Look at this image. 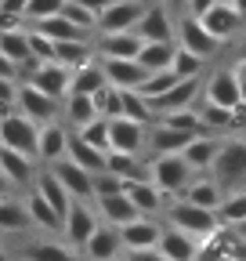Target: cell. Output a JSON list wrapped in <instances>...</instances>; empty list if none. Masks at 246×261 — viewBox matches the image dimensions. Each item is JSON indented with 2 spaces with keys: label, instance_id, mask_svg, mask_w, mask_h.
I'll use <instances>...</instances> for the list:
<instances>
[{
  "label": "cell",
  "instance_id": "cell-1",
  "mask_svg": "<svg viewBox=\"0 0 246 261\" xmlns=\"http://www.w3.org/2000/svg\"><path fill=\"white\" fill-rule=\"evenodd\" d=\"M163 225H174L181 228V232H189L196 236L199 243L213 240L221 232V221H218V211H210V207H199L192 200H184V196H174V200L163 207Z\"/></svg>",
  "mask_w": 246,
  "mask_h": 261
},
{
  "label": "cell",
  "instance_id": "cell-2",
  "mask_svg": "<svg viewBox=\"0 0 246 261\" xmlns=\"http://www.w3.org/2000/svg\"><path fill=\"white\" fill-rule=\"evenodd\" d=\"M210 174L218 178V185L225 192L246 189V135H225L221 138V152L213 160Z\"/></svg>",
  "mask_w": 246,
  "mask_h": 261
},
{
  "label": "cell",
  "instance_id": "cell-3",
  "mask_svg": "<svg viewBox=\"0 0 246 261\" xmlns=\"http://www.w3.org/2000/svg\"><path fill=\"white\" fill-rule=\"evenodd\" d=\"M148 178L163 189V196L174 200V196H181L184 189H189L196 171L189 167V160H184L181 152H156V156H148Z\"/></svg>",
  "mask_w": 246,
  "mask_h": 261
},
{
  "label": "cell",
  "instance_id": "cell-4",
  "mask_svg": "<svg viewBox=\"0 0 246 261\" xmlns=\"http://www.w3.org/2000/svg\"><path fill=\"white\" fill-rule=\"evenodd\" d=\"M0 145L18 149V152H25V156L40 160V156H37V145H40V123L29 120V116L18 113V109L4 113V116H0Z\"/></svg>",
  "mask_w": 246,
  "mask_h": 261
},
{
  "label": "cell",
  "instance_id": "cell-5",
  "mask_svg": "<svg viewBox=\"0 0 246 261\" xmlns=\"http://www.w3.org/2000/svg\"><path fill=\"white\" fill-rule=\"evenodd\" d=\"M11 254H15V261H83V257H80V250H76L73 243L62 240V232H58V236L22 240Z\"/></svg>",
  "mask_w": 246,
  "mask_h": 261
},
{
  "label": "cell",
  "instance_id": "cell-6",
  "mask_svg": "<svg viewBox=\"0 0 246 261\" xmlns=\"http://www.w3.org/2000/svg\"><path fill=\"white\" fill-rule=\"evenodd\" d=\"M174 40H177V47L192 51V55H199V58H213V55L221 51V40L213 37V33H210L196 15H189V11L177 15V33H174Z\"/></svg>",
  "mask_w": 246,
  "mask_h": 261
},
{
  "label": "cell",
  "instance_id": "cell-7",
  "mask_svg": "<svg viewBox=\"0 0 246 261\" xmlns=\"http://www.w3.org/2000/svg\"><path fill=\"white\" fill-rule=\"evenodd\" d=\"M98 225H102V218H98L95 207H90V200H73L69 211H66V218H62V240L73 243V247L80 250Z\"/></svg>",
  "mask_w": 246,
  "mask_h": 261
},
{
  "label": "cell",
  "instance_id": "cell-8",
  "mask_svg": "<svg viewBox=\"0 0 246 261\" xmlns=\"http://www.w3.org/2000/svg\"><path fill=\"white\" fill-rule=\"evenodd\" d=\"M18 113H25L29 120H37V123H47V120H58L62 116V102L51 94H44L40 87H33L29 80L18 84V102H15Z\"/></svg>",
  "mask_w": 246,
  "mask_h": 261
},
{
  "label": "cell",
  "instance_id": "cell-9",
  "mask_svg": "<svg viewBox=\"0 0 246 261\" xmlns=\"http://www.w3.org/2000/svg\"><path fill=\"white\" fill-rule=\"evenodd\" d=\"M203 98L213 106H225V109H242V94H239V76L235 69H213L206 80H203ZM246 113V109H242Z\"/></svg>",
  "mask_w": 246,
  "mask_h": 261
},
{
  "label": "cell",
  "instance_id": "cell-10",
  "mask_svg": "<svg viewBox=\"0 0 246 261\" xmlns=\"http://www.w3.org/2000/svg\"><path fill=\"white\" fill-rule=\"evenodd\" d=\"M69 135H73V127L62 120V116L40 123V145H37V156H40L44 167H51V163H58V160H66V152H69Z\"/></svg>",
  "mask_w": 246,
  "mask_h": 261
},
{
  "label": "cell",
  "instance_id": "cell-11",
  "mask_svg": "<svg viewBox=\"0 0 246 261\" xmlns=\"http://www.w3.org/2000/svg\"><path fill=\"white\" fill-rule=\"evenodd\" d=\"M134 33L141 40H174V33H177V18L167 4H145Z\"/></svg>",
  "mask_w": 246,
  "mask_h": 261
},
{
  "label": "cell",
  "instance_id": "cell-12",
  "mask_svg": "<svg viewBox=\"0 0 246 261\" xmlns=\"http://www.w3.org/2000/svg\"><path fill=\"white\" fill-rule=\"evenodd\" d=\"M25 80L33 84V87H40L44 94L58 98V102H66L69 84H73V69H69V65H62V62H40Z\"/></svg>",
  "mask_w": 246,
  "mask_h": 261
},
{
  "label": "cell",
  "instance_id": "cell-13",
  "mask_svg": "<svg viewBox=\"0 0 246 261\" xmlns=\"http://www.w3.org/2000/svg\"><path fill=\"white\" fill-rule=\"evenodd\" d=\"M145 135H148V123L127 120V116H112L109 120V149L116 152H145Z\"/></svg>",
  "mask_w": 246,
  "mask_h": 261
},
{
  "label": "cell",
  "instance_id": "cell-14",
  "mask_svg": "<svg viewBox=\"0 0 246 261\" xmlns=\"http://www.w3.org/2000/svg\"><path fill=\"white\" fill-rule=\"evenodd\" d=\"M123 254V240H119V228L102 221L95 232H90V240L80 247V257L83 261H112Z\"/></svg>",
  "mask_w": 246,
  "mask_h": 261
},
{
  "label": "cell",
  "instance_id": "cell-15",
  "mask_svg": "<svg viewBox=\"0 0 246 261\" xmlns=\"http://www.w3.org/2000/svg\"><path fill=\"white\" fill-rule=\"evenodd\" d=\"M160 236H163V221H160V218H148V214H138L134 221L119 225V240H123V250L160 247Z\"/></svg>",
  "mask_w": 246,
  "mask_h": 261
},
{
  "label": "cell",
  "instance_id": "cell-16",
  "mask_svg": "<svg viewBox=\"0 0 246 261\" xmlns=\"http://www.w3.org/2000/svg\"><path fill=\"white\" fill-rule=\"evenodd\" d=\"M199 22H203L221 44H228V40H235L239 33H242V22H246V18L228 4V0H218V4H213L206 15H199Z\"/></svg>",
  "mask_w": 246,
  "mask_h": 261
},
{
  "label": "cell",
  "instance_id": "cell-17",
  "mask_svg": "<svg viewBox=\"0 0 246 261\" xmlns=\"http://www.w3.org/2000/svg\"><path fill=\"white\" fill-rule=\"evenodd\" d=\"M123 192L131 196V203L138 207V214L160 218V214H163V207H167L163 189L152 181V178H131V181H123Z\"/></svg>",
  "mask_w": 246,
  "mask_h": 261
},
{
  "label": "cell",
  "instance_id": "cell-18",
  "mask_svg": "<svg viewBox=\"0 0 246 261\" xmlns=\"http://www.w3.org/2000/svg\"><path fill=\"white\" fill-rule=\"evenodd\" d=\"M37 163L40 160H33V156H25V152H18V149H8V145H0V174H8L11 178V185L22 192V189H29L37 181Z\"/></svg>",
  "mask_w": 246,
  "mask_h": 261
},
{
  "label": "cell",
  "instance_id": "cell-19",
  "mask_svg": "<svg viewBox=\"0 0 246 261\" xmlns=\"http://www.w3.org/2000/svg\"><path fill=\"white\" fill-rule=\"evenodd\" d=\"M192 138H196L192 130H177V127H170L163 120H152L148 135H145V152H152V156L156 152H181Z\"/></svg>",
  "mask_w": 246,
  "mask_h": 261
},
{
  "label": "cell",
  "instance_id": "cell-20",
  "mask_svg": "<svg viewBox=\"0 0 246 261\" xmlns=\"http://www.w3.org/2000/svg\"><path fill=\"white\" fill-rule=\"evenodd\" d=\"M51 171L58 174L62 185L69 189L73 200H95V174L83 171L80 163H73L69 156H66V160H58V163H51Z\"/></svg>",
  "mask_w": 246,
  "mask_h": 261
},
{
  "label": "cell",
  "instance_id": "cell-21",
  "mask_svg": "<svg viewBox=\"0 0 246 261\" xmlns=\"http://www.w3.org/2000/svg\"><path fill=\"white\" fill-rule=\"evenodd\" d=\"M196 98H203V76H184L167 94H160L152 106H156V116H160V113H174V109H192Z\"/></svg>",
  "mask_w": 246,
  "mask_h": 261
},
{
  "label": "cell",
  "instance_id": "cell-22",
  "mask_svg": "<svg viewBox=\"0 0 246 261\" xmlns=\"http://www.w3.org/2000/svg\"><path fill=\"white\" fill-rule=\"evenodd\" d=\"M141 37L134 29H119V33H98L95 37V51L98 58H138L141 51Z\"/></svg>",
  "mask_w": 246,
  "mask_h": 261
},
{
  "label": "cell",
  "instance_id": "cell-23",
  "mask_svg": "<svg viewBox=\"0 0 246 261\" xmlns=\"http://www.w3.org/2000/svg\"><path fill=\"white\" fill-rule=\"evenodd\" d=\"M22 203H25V214H29V225L37 228V232H62V214L44 200V196L29 185L22 189Z\"/></svg>",
  "mask_w": 246,
  "mask_h": 261
},
{
  "label": "cell",
  "instance_id": "cell-24",
  "mask_svg": "<svg viewBox=\"0 0 246 261\" xmlns=\"http://www.w3.org/2000/svg\"><path fill=\"white\" fill-rule=\"evenodd\" d=\"M145 11V0H116L98 15V33H119V29H134Z\"/></svg>",
  "mask_w": 246,
  "mask_h": 261
},
{
  "label": "cell",
  "instance_id": "cell-25",
  "mask_svg": "<svg viewBox=\"0 0 246 261\" xmlns=\"http://www.w3.org/2000/svg\"><path fill=\"white\" fill-rule=\"evenodd\" d=\"M199 240L189 236V232H181V228L174 225H163V236H160V254L167 261H199Z\"/></svg>",
  "mask_w": 246,
  "mask_h": 261
},
{
  "label": "cell",
  "instance_id": "cell-26",
  "mask_svg": "<svg viewBox=\"0 0 246 261\" xmlns=\"http://www.w3.org/2000/svg\"><path fill=\"white\" fill-rule=\"evenodd\" d=\"M221 138L225 135H196L189 145L181 149V156L189 160V167L196 171V174H203V171H210L213 167V160H218V152H221Z\"/></svg>",
  "mask_w": 246,
  "mask_h": 261
},
{
  "label": "cell",
  "instance_id": "cell-27",
  "mask_svg": "<svg viewBox=\"0 0 246 261\" xmlns=\"http://www.w3.org/2000/svg\"><path fill=\"white\" fill-rule=\"evenodd\" d=\"M199 120H203V130L206 135H232V130L246 120L242 109H225V106H213L203 98V106H199Z\"/></svg>",
  "mask_w": 246,
  "mask_h": 261
},
{
  "label": "cell",
  "instance_id": "cell-28",
  "mask_svg": "<svg viewBox=\"0 0 246 261\" xmlns=\"http://www.w3.org/2000/svg\"><path fill=\"white\" fill-rule=\"evenodd\" d=\"M102 69L112 87H141V80L148 76V69L138 58H102Z\"/></svg>",
  "mask_w": 246,
  "mask_h": 261
},
{
  "label": "cell",
  "instance_id": "cell-29",
  "mask_svg": "<svg viewBox=\"0 0 246 261\" xmlns=\"http://www.w3.org/2000/svg\"><path fill=\"white\" fill-rule=\"evenodd\" d=\"M90 203H95V211H98L102 221H109V225H116V228L138 218V207L131 203L127 192H109V196H98V200H90Z\"/></svg>",
  "mask_w": 246,
  "mask_h": 261
},
{
  "label": "cell",
  "instance_id": "cell-30",
  "mask_svg": "<svg viewBox=\"0 0 246 261\" xmlns=\"http://www.w3.org/2000/svg\"><path fill=\"white\" fill-rule=\"evenodd\" d=\"M29 214H25V203H22V192L15 196H4L0 200V236H25L29 232Z\"/></svg>",
  "mask_w": 246,
  "mask_h": 261
},
{
  "label": "cell",
  "instance_id": "cell-31",
  "mask_svg": "<svg viewBox=\"0 0 246 261\" xmlns=\"http://www.w3.org/2000/svg\"><path fill=\"white\" fill-rule=\"evenodd\" d=\"M181 196H184V200H192V203H199V207L218 211V203L225 200V189L218 185V178H213L210 171H203V174H196V178L189 181V189H184Z\"/></svg>",
  "mask_w": 246,
  "mask_h": 261
},
{
  "label": "cell",
  "instance_id": "cell-32",
  "mask_svg": "<svg viewBox=\"0 0 246 261\" xmlns=\"http://www.w3.org/2000/svg\"><path fill=\"white\" fill-rule=\"evenodd\" d=\"M33 189L44 196V200H47V203H51V207H54L62 218H66V211H69V203H73V196H69V189H66V185L58 181V174H54L51 167H44V171L37 174Z\"/></svg>",
  "mask_w": 246,
  "mask_h": 261
},
{
  "label": "cell",
  "instance_id": "cell-33",
  "mask_svg": "<svg viewBox=\"0 0 246 261\" xmlns=\"http://www.w3.org/2000/svg\"><path fill=\"white\" fill-rule=\"evenodd\" d=\"M95 116H98V109H95V98H90V94H80V91L66 94V102H62V120H66L73 130H80L83 123H90Z\"/></svg>",
  "mask_w": 246,
  "mask_h": 261
},
{
  "label": "cell",
  "instance_id": "cell-34",
  "mask_svg": "<svg viewBox=\"0 0 246 261\" xmlns=\"http://www.w3.org/2000/svg\"><path fill=\"white\" fill-rule=\"evenodd\" d=\"M105 171L119 174L123 181L148 178V160H141L138 152H116V149H109V152H105Z\"/></svg>",
  "mask_w": 246,
  "mask_h": 261
},
{
  "label": "cell",
  "instance_id": "cell-35",
  "mask_svg": "<svg viewBox=\"0 0 246 261\" xmlns=\"http://www.w3.org/2000/svg\"><path fill=\"white\" fill-rule=\"evenodd\" d=\"M73 163H80L83 171H90V174H98V171H105V149H98V145H90V142H83L76 130L69 135V152H66Z\"/></svg>",
  "mask_w": 246,
  "mask_h": 261
},
{
  "label": "cell",
  "instance_id": "cell-36",
  "mask_svg": "<svg viewBox=\"0 0 246 261\" xmlns=\"http://www.w3.org/2000/svg\"><path fill=\"white\" fill-rule=\"evenodd\" d=\"M174 51H177V44H174V40H145V44H141V51H138V62L145 65L148 73H160V69H170Z\"/></svg>",
  "mask_w": 246,
  "mask_h": 261
},
{
  "label": "cell",
  "instance_id": "cell-37",
  "mask_svg": "<svg viewBox=\"0 0 246 261\" xmlns=\"http://www.w3.org/2000/svg\"><path fill=\"white\" fill-rule=\"evenodd\" d=\"M90 58H98L95 40H58L54 44V62L69 65V69H80V65H87Z\"/></svg>",
  "mask_w": 246,
  "mask_h": 261
},
{
  "label": "cell",
  "instance_id": "cell-38",
  "mask_svg": "<svg viewBox=\"0 0 246 261\" xmlns=\"http://www.w3.org/2000/svg\"><path fill=\"white\" fill-rule=\"evenodd\" d=\"M105 69H102V58H90L87 65H80V69H73V84L69 91H80V94H95L98 87H105Z\"/></svg>",
  "mask_w": 246,
  "mask_h": 261
},
{
  "label": "cell",
  "instance_id": "cell-39",
  "mask_svg": "<svg viewBox=\"0 0 246 261\" xmlns=\"http://www.w3.org/2000/svg\"><path fill=\"white\" fill-rule=\"evenodd\" d=\"M119 91H123V116L127 120H138V123L156 120V106H152L141 91H134V87H119Z\"/></svg>",
  "mask_w": 246,
  "mask_h": 261
},
{
  "label": "cell",
  "instance_id": "cell-40",
  "mask_svg": "<svg viewBox=\"0 0 246 261\" xmlns=\"http://www.w3.org/2000/svg\"><path fill=\"white\" fill-rule=\"evenodd\" d=\"M90 98H95V109H98V116H105V120L123 116V91H119V87L105 84V87H98Z\"/></svg>",
  "mask_w": 246,
  "mask_h": 261
},
{
  "label": "cell",
  "instance_id": "cell-41",
  "mask_svg": "<svg viewBox=\"0 0 246 261\" xmlns=\"http://www.w3.org/2000/svg\"><path fill=\"white\" fill-rule=\"evenodd\" d=\"M246 218V189H235V192H225V200L218 203V221L221 225H235Z\"/></svg>",
  "mask_w": 246,
  "mask_h": 261
},
{
  "label": "cell",
  "instance_id": "cell-42",
  "mask_svg": "<svg viewBox=\"0 0 246 261\" xmlns=\"http://www.w3.org/2000/svg\"><path fill=\"white\" fill-rule=\"evenodd\" d=\"M177 80H181V76H177L174 69H160V73H148V76L141 80V87H134V91H141L148 102H156V98H160V94H167Z\"/></svg>",
  "mask_w": 246,
  "mask_h": 261
},
{
  "label": "cell",
  "instance_id": "cell-43",
  "mask_svg": "<svg viewBox=\"0 0 246 261\" xmlns=\"http://www.w3.org/2000/svg\"><path fill=\"white\" fill-rule=\"evenodd\" d=\"M156 120L177 127V130H192V135H203V120H199V109H174V113H160Z\"/></svg>",
  "mask_w": 246,
  "mask_h": 261
},
{
  "label": "cell",
  "instance_id": "cell-44",
  "mask_svg": "<svg viewBox=\"0 0 246 261\" xmlns=\"http://www.w3.org/2000/svg\"><path fill=\"white\" fill-rule=\"evenodd\" d=\"M203 65H206V58H199V55H192V51L177 47V51H174V62H170V69L184 80V76H203Z\"/></svg>",
  "mask_w": 246,
  "mask_h": 261
},
{
  "label": "cell",
  "instance_id": "cell-45",
  "mask_svg": "<svg viewBox=\"0 0 246 261\" xmlns=\"http://www.w3.org/2000/svg\"><path fill=\"white\" fill-rule=\"evenodd\" d=\"M76 135H80L83 142H90V145H98V149L109 152V120H105V116H95L90 123H83Z\"/></svg>",
  "mask_w": 246,
  "mask_h": 261
},
{
  "label": "cell",
  "instance_id": "cell-46",
  "mask_svg": "<svg viewBox=\"0 0 246 261\" xmlns=\"http://www.w3.org/2000/svg\"><path fill=\"white\" fill-rule=\"evenodd\" d=\"M66 0H29L25 4V22H40V18H51V15H62Z\"/></svg>",
  "mask_w": 246,
  "mask_h": 261
},
{
  "label": "cell",
  "instance_id": "cell-47",
  "mask_svg": "<svg viewBox=\"0 0 246 261\" xmlns=\"http://www.w3.org/2000/svg\"><path fill=\"white\" fill-rule=\"evenodd\" d=\"M29 29V25H25ZM29 47H33V58L37 62H54V40L44 37L40 29H29Z\"/></svg>",
  "mask_w": 246,
  "mask_h": 261
},
{
  "label": "cell",
  "instance_id": "cell-48",
  "mask_svg": "<svg viewBox=\"0 0 246 261\" xmlns=\"http://www.w3.org/2000/svg\"><path fill=\"white\" fill-rule=\"evenodd\" d=\"M18 76H0V113H11L18 102Z\"/></svg>",
  "mask_w": 246,
  "mask_h": 261
},
{
  "label": "cell",
  "instance_id": "cell-49",
  "mask_svg": "<svg viewBox=\"0 0 246 261\" xmlns=\"http://www.w3.org/2000/svg\"><path fill=\"white\" fill-rule=\"evenodd\" d=\"M109 192H123V178L112 174V171H98L95 174V200L98 196H109Z\"/></svg>",
  "mask_w": 246,
  "mask_h": 261
},
{
  "label": "cell",
  "instance_id": "cell-50",
  "mask_svg": "<svg viewBox=\"0 0 246 261\" xmlns=\"http://www.w3.org/2000/svg\"><path fill=\"white\" fill-rule=\"evenodd\" d=\"M119 257H123V261H167V257L160 254V247H141V250H123Z\"/></svg>",
  "mask_w": 246,
  "mask_h": 261
},
{
  "label": "cell",
  "instance_id": "cell-51",
  "mask_svg": "<svg viewBox=\"0 0 246 261\" xmlns=\"http://www.w3.org/2000/svg\"><path fill=\"white\" fill-rule=\"evenodd\" d=\"M213 4H218V0H189V4H184V11L199 18V15H206V11H210Z\"/></svg>",
  "mask_w": 246,
  "mask_h": 261
},
{
  "label": "cell",
  "instance_id": "cell-52",
  "mask_svg": "<svg viewBox=\"0 0 246 261\" xmlns=\"http://www.w3.org/2000/svg\"><path fill=\"white\" fill-rule=\"evenodd\" d=\"M0 76H18V65H15L4 51H0ZM18 80H22V76H18Z\"/></svg>",
  "mask_w": 246,
  "mask_h": 261
},
{
  "label": "cell",
  "instance_id": "cell-53",
  "mask_svg": "<svg viewBox=\"0 0 246 261\" xmlns=\"http://www.w3.org/2000/svg\"><path fill=\"white\" fill-rule=\"evenodd\" d=\"M76 4H83L87 11H95V15H102L109 4H116V0H76Z\"/></svg>",
  "mask_w": 246,
  "mask_h": 261
},
{
  "label": "cell",
  "instance_id": "cell-54",
  "mask_svg": "<svg viewBox=\"0 0 246 261\" xmlns=\"http://www.w3.org/2000/svg\"><path fill=\"white\" fill-rule=\"evenodd\" d=\"M15 192H18V189L11 185V178H8V174H0V200H4V196H15Z\"/></svg>",
  "mask_w": 246,
  "mask_h": 261
},
{
  "label": "cell",
  "instance_id": "cell-55",
  "mask_svg": "<svg viewBox=\"0 0 246 261\" xmlns=\"http://www.w3.org/2000/svg\"><path fill=\"white\" fill-rule=\"evenodd\" d=\"M160 4H167V8H170L174 15H181V11H184V4H189V0H160Z\"/></svg>",
  "mask_w": 246,
  "mask_h": 261
},
{
  "label": "cell",
  "instance_id": "cell-56",
  "mask_svg": "<svg viewBox=\"0 0 246 261\" xmlns=\"http://www.w3.org/2000/svg\"><path fill=\"white\" fill-rule=\"evenodd\" d=\"M228 228H232V232H235V236L246 243V218H242V221H235V225H228Z\"/></svg>",
  "mask_w": 246,
  "mask_h": 261
},
{
  "label": "cell",
  "instance_id": "cell-57",
  "mask_svg": "<svg viewBox=\"0 0 246 261\" xmlns=\"http://www.w3.org/2000/svg\"><path fill=\"white\" fill-rule=\"evenodd\" d=\"M228 4H232V8H235V11H239V15L246 18V0H228Z\"/></svg>",
  "mask_w": 246,
  "mask_h": 261
},
{
  "label": "cell",
  "instance_id": "cell-58",
  "mask_svg": "<svg viewBox=\"0 0 246 261\" xmlns=\"http://www.w3.org/2000/svg\"><path fill=\"white\" fill-rule=\"evenodd\" d=\"M0 261H15V254H11V250H8L4 243H0Z\"/></svg>",
  "mask_w": 246,
  "mask_h": 261
},
{
  "label": "cell",
  "instance_id": "cell-59",
  "mask_svg": "<svg viewBox=\"0 0 246 261\" xmlns=\"http://www.w3.org/2000/svg\"><path fill=\"white\" fill-rule=\"evenodd\" d=\"M239 58H246V37H242V44H239Z\"/></svg>",
  "mask_w": 246,
  "mask_h": 261
},
{
  "label": "cell",
  "instance_id": "cell-60",
  "mask_svg": "<svg viewBox=\"0 0 246 261\" xmlns=\"http://www.w3.org/2000/svg\"><path fill=\"white\" fill-rule=\"evenodd\" d=\"M112 261H123V257H112Z\"/></svg>",
  "mask_w": 246,
  "mask_h": 261
},
{
  "label": "cell",
  "instance_id": "cell-61",
  "mask_svg": "<svg viewBox=\"0 0 246 261\" xmlns=\"http://www.w3.org/2000/svg\"><path fill=\"white\" fill-rule=\"evenodd\" d=\"M0 116H4V113H0Z\"/></svg>",
  "mask_w": 246,
  "mask_h": 261
}]
</instances>
